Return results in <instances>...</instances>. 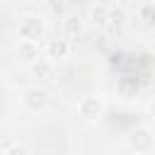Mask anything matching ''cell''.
I'll return each instance as SVG.
<instances>
[{
    "label": "cell",
    "mask_w": 155,
    "mask_h": 155,
    "mask_svg": "<svg viewBox=\"0 0 155 155\" xmlns=\"http://www.w3.org/2000/svg\"><path fill=\"white\" fill-rule=\"evenodd\" d=\"M15 56H17V63H22V65H34L36 61H41V48H39L36 41L19 39L17 46H15Z\"/></svg>",
    "instance_id": "cell-5"
},
{
    "label": "cell",
    "mask_w": 155,
    "mask_h": 155,
    "mask_svg": "<svg viewBox=\"0 0 155 155\" xmlns=\"http://www.w3.org/2000/svg\"><path fill=\"white\" fill-rule=\"evenodd\" d=\"M70 56V41L63 36H53L46 41V58L51 61H63Z\"/></svg>",
    "instance_id": "cell-6"
},
{
    "label": "cell",
    "mask_w": 155,
    "mask_h": 155,
    "mask_svg": "<svg viewBox=\"0 0 155 155\" xmlns=\"http://www.w3.org/2000/svg\"><path fill=\"white\" fill-rule=\"evenodd\" d=\"M126 17H128V15H126L124 7H111V10H109V24H111L114 29H121V27L126 24Z\"/></svg>",
    "instance_id": "cell-10"
},
{
    "label": "cell",
    "mask_w": 155,
    "mask_h": 155,
    "mask_svg": "<svg viewBox=\"0 0 155 155\" xmlns=\"http://www.w3.org/2000/svg\"><path fill=\"white\" fill-rule=\"evenodd\" d=\"M19 107L27 111V114H44L48 109V92L39 85H27L22 92H19Z\"/></svg>",
    "instance_id": "cell-2"
},
{
    "label": "cell",
    "mask_w": 155,
    "mask_h": 155,
    "mask_svg": "<svg viewBox=\"0 0 155 155\" xmlns=\"http://www.w3.org/2000/svg\"><path fill=\"white\" fill-rule=\"evenodd\" d=\"M5 155H29V150H27L22 143H12V145H7Z\"/></svg>",
    "instance_id": "cell-11"
},
{
    "label": "cell",
    "mask_w": 155,
    "mask_h": 155,
    "mask_svg": "<svg viewBox=\"0 0 155 155\" xmlns=\"http://www.w3.org/2000/svg\"><path fill=\"white\" fill-rule=\"evenodd\" d=\"M27 2H34V5H36V2H44V0H27Z\"/></svg>",
    "instance_id": "cell-13"
},
{
    "label": "cell",
    "mask_w": 155,
    "mask_h": 155,
    "mask_svg": "<svg viewBox=\"0 0 155 155\" xmlns=\"http://www.w3.org/2000/svg\"><path fill=\"white\" fill-rule=\"evenodd\" d=\"M148 111H150V116H153V119H155V99H153V102H150V104H148Z\"/></svg>",
    "instance_id": "cell-12"
},
{
    "label": "cell",
    "mask_w": 155,
    "mask_h": 155,
    "mask_svg": "<svg viewBox=\"0 0 155 155\" xmlns=\"http://www.w3.org/2000/svg\"><path fill=\"white\" fill-rule=\"evenodd\" d=\"M17 36L41 44L46 39V22H44V17H39L36 12L19 15V19H17Z\"/></svg>",
    "instance_id": "cell-1"
},
{
    "label": "cell",
    "mask_w": 155,
    "mask_h": 155,
    "mask_svg": "<svg viewBox=\"0 0 155 155\" xmlns=\"http://www.w3.org/2000/svg\"><path fill=\"white\" fill-rule=\"evenodd\" d=\"M109 10H111V7H107L104 2L92 5V7H90V24H92V27H107V24H109Z\"/></svg>",
    "instance_id": "cell-7"
},
{
    "label": "cell",
    "mask_w": 155,
    "mask_h": 155,
    "mask_svg": "<svg viewBox=\"0 0 155 155\" xmlns=\"http://www.w3.org/2000/svg\"><path fill=\"white\" fill-rule=\"evenodd\" d=\"M63 34H65V36H78V34H82V19H80L78 15H68V17L63 19Z\"/></svg>",
    "instance_id": "cell-8"
},
{
    "label": "cell",
    "mask_w": 155,
    "mask_h": 155,
    "mask_svg": "<svg viewBox=\"0 0 155 155\" xmlns=\"http://www.w3.org/2000/svg\"><path fill=\"white\" fill-rule=\"evenodd\" d=\"M29 68H31L34 78H48V75L53 73V61H51V58H41V61H36V63L29 65Z\"/></svg>",
    "instance_id": "cell-9"
},
{
    "label": "cell",
    "mask_w": 155,
    "mask_h": 155,
    "mask_svg": "<svg viewBox=\"0 0 155 155\" xmlns=\"http://www.w3.org/2000/svg\"><path fill=\"white\" fill-rule=\"evenodd\" d=\"M126 145L131 153L136 155H150L155 150V133L148 128V126H136L128 131L126 136Z\"/></svg>",
    "instance_id": "cell-3"
},
{
    "label": "cell",
    "mask_w": 155,
    "mask_h": 155,
    "mask_svg": "<svg viewBox=\"0 0 155 155\" xmlns=\"http://www.w3.org/2000/svg\"><path fill=\"white\" fill-rule=\"evenodd\" d=\"M104 109H107V104H104V99L97 97V94H87V97H82V99L78 102V116H80L85 124H97V121L102 119Z\"/></svg>",
    "instance_id": "cell-4"
}]
</instances>
